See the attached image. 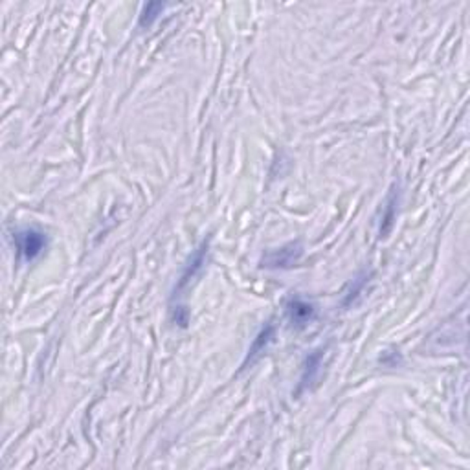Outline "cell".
Returning <instances> with one entry per match:
<instances>
[{"mask_svg":"<svg viewBox=\"0 0 470 470\" xmlns=\"http://www.w3.org/2000/svg\"><path fill=\"white\" fill-rule=\"evenodd\" d=\"M164 10H166V4H164V2H149V4H146L143 6V10H141L138 26L140 28L153 26L158 17L162 15Z\"/></svg>","mask_w":470,"mask_h":470,"instance_id":"8992f818","label":"cell"},{"mask_svg":"<svg viewBox=\"0 0 470 470\" xmlns=\"http://www.w3.org/2000/svg\"><path fill=\"white\" fill-rule=\"evenodd\" d=\"M287 314L288 322L293 324V327L302 329V327L313 322L314 316H316V308H314V305L305 302V299L293 298L287 305Z\"/></svg>","mask_w":470,"mask_h":470,"instance_id":"3957f363","label":"cell"},{"mask_svg":"<svg viewBox=\"0 0 470 470\" xmlns=\"http://www.w3.org/2000/svg\"><path fill=\"white\" fill-rule=\"evenodd\" d=\"M15 239L17 250L21 254L26 261H33L35 257H39L42 254V250L46 248V235L39 230H33V228H26V230L17 232L13 235Z\"/></svg>","mask_w":470,"mask_h":470,"instance_id":"7a4b0ae2","label":"cell"},{"mask_svg":"<svg viewBox=\"0 0 470 470\" xmlns=\"http://www.w3.org/2000/svg\"><path fill=\"white\" fill-rule=\"evenodd\" d=\"M320 366H322V353L316 351V353H313V355L308 356L307 360H305L302 381H299V390L307 388L308 384L316 378V375H318V371H320Z\"/></svg>","mask_w":470,"mask_h":470,"instance_id":"5b68a950","label":"cell"},{"mask_svg":"<svg viewBox=\"0 0 470 470\" xmlns=\"http://www.w3.org/2000/svg\"><path fill=\"white\" fill-rule=\"evenodd\" d=\"M303 256V246L302 243H288V245L281 246V248H276V250L267 252L261 259V267L272 268V270H277V268H290L293 265L302 259Z\"/></svg>","mask_w":470,"mask_h":470,"instance_id":"6da1fadb","label":"cell"},{"mask_svg":"<svg viewBox=\"0 0 470 470\" xmlns=\"http://www.w3.org/2000/svg\"><path fill=\"white\" fill-rule=\"evenodd\" d=\"M395 214H397V197L395 193L388 199L386 204V211H384V217H382V226H381V237L382 235H386L392 228V223L395 219Z\"/></svg>","mask_w":470,"mask_h":470,"instance_id":"52a82bcc","label":"cell"},{"mask_svg":"<svg viewBox=\"0 0 470 470\" xmlns=\"http://www.w3.org/2000/svg\"><path fill=\"white\" fill-rule=\"evenodd\" d=\"M274 335H276V327L272 324H267L261 331H259V335L256 336L254 344H252L250 349H248V356H246L245 366L254 364V362L267 351V347L272 344V340H274Z\"/></svg>","mask_w":470,"mask_h":470,"instance_id":"277c9868","label":"cell"}]
</instances>
